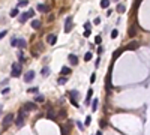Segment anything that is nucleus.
Here are the masks:
<instances>
[{"label":"nucleus","instance_id":"nucleus-1","mask_svg":"<svg viewBox=\"0 0 150 135\" xmlns=\"http://www.w3.org/2000/svg\"><path fill=\"white\" fill-rule=\"evenodd\" d=\"M12 122H15L14 114H6V116H5V119H3V122H2V128L3 129H8L11 125H12Z\"/></svg>","mask_w":150,"mask_h":135},{"label":"nucleus","instance_id":"nucleus-2","mask_svg":"<svg viewBox=\"0 0 150 135\" xmlns=\"http://www.w3.org/2000/svg\"><path fill=\"white\" fill-rule=\"evenodd\" d=\"M21 65L20 63H12V69H11V75H12L14 78H17V77H20L21 75Z\"/></svg>","mask_w":150,"mask_h":135},{"label":"nucleus","instance_id":"nucleus-3","mask_svg":"<svg viewBox=\"0 0 150 135\" xmlns=\"http://www.w3.org/2000/svg\"><path fill=\"white\" fill-rule=\"evenodd\" d=\"M24 117H26V111H24V110H20L18 117L15 119V125L18 126V128H21V126L24 125Z\"/></svg>","mask_w":150,"mask_h":135},{"label":"nucleus","instance_id":"nucleus-4","mask_svg":"<svg viewBox=\"0 0 150 135\" xmlns=\"http://www.w3.org/2000/svg\"><path fill=\"white\" fill-rule=\"evenodd\" d=\"M69 95V99H71V102L74 104V107H77V108H78V102H77V99H78V92H77V90H71V92L68 93Z\"/></svg>","mask_w":150,"mask_h":135},{"label":"nucleus","instance_id":"nucleus-5","mask_svg":"<svg viewBox=\"0 0 150 135\" xmlns=\"http://www.w3.org/2000/svg\"><path fill=\"white\" fill-rule=\"evenodd\" d=\"M33 15H35V11H29V12H24V14H21V15L18 17V21H20V22H26L29 18H32Z\"/></svg>","mask_w":150,"mask_h":135},{"label":"nucleus","instance_id":"nucleus-6","mask_svg":"<svg viewBox=\"0 0 150 135\" xmlns=\"http://www.w3.org/2000/svg\"><path fill=\"white\" fill-rule=\"evenodd\" d=\"M35 78V71H27L24 74V83H30Z\"/></svg>","mask_w":150,"mask_h":135},{"label":"nucleus","instance_id":"nucleus-7","mask_svg":"<svg viewBox=\"0 0 150 135\" xmlns=\"http://www.w3.org/2000/svg\"><path fill=\"white\" fill-rule=\"evenodd\" d=\"M72 30V17H68L66 18V24H65V32L69 33Z\"/></svg>","mask_w":150,"mask_h":135},{"label":"nucleus","instance_id":"nucleus-8","mask_svg":"<svg viewBox=\"0 0 150 135\" xmlns=\"http://www.w3.org/2000/svg\"><path fill=\"white\" fill-rule=\"evenodd\" d=\"M26 112L27 111H33V110H36V102H27L26 105H24V108H23Z\"/></svg>","mask_w":150,"mask_h":135},{"label":"nucleus","instance_id":"nucleus-9","mask_svg":"<svg viewBox=\"0 0 150 135\" xmlns=\"http://www.w3.org/2000/svg\"><path fill=\"white\" fill-rule=\"evenodd\" d=\"M47 42L50 45H54L56 42H57V36H56V35H48L47 36Z\"/></svg>","mask_w":150,"mask_h":135},{"label":"nucleus","instance_id":"nucleus-10","mask_svg":"<svg viewBox=\"0 0 150 135\" xmlns=\"http://www.w3.org/2000/svg\"><path fill=\"white\" fill-rule=\"evenodd\" d=\"M69 62H71V65L72 66H75V65H78V57L77 56H74V54H69Z\"/></svg>","mask_w":150,"mask_h":135},{"label":"nucleus","instance_id":"nucleus-11","mask_svg":"<svg viewBox=\"0 0 150 135\" xmlns=\"http://www.w3.org/2000/svg\"><path fill=\"white\" fill-rule=\"evenodd\" d=\"M138 48V42L137 41H132V42H129L126 45V50H137Z\"/></svg>","mask_w":150,"mask_h":135},{"label":"nucleus","instance_id":"nucleus-12","mask_svg":"<svg viewBox=\"0 0 150 135\" xmlns=\"http://www.w3.org/2000/svg\"><path fill=\"white\" fill-rule=\"evenodd\" d=\"M69 123H68V125H63L62 126V135H69Z\"/></svg>","mask_w":150,"mask_h":135},{"label":"nucleus","instance_id":"nucleus-13","mask_svg":"<svg viewBox=\"0 0 150 135\" xmlns=\"http://www.w3.org/2000/svg\"><path fill=\"white\" fill-rule=\"evenodd\" d=\"M32 27H33V29H36V30L41 29V21L39 20H33L32 21Z\"/></svg>","mask_w":150,"mask_h":135},{"label":"nucleus","instance_id":"nucleus-14","mask_svg":"<svg viewBox=\"0 0 150 135\" xmlns=\"http://www.w3.org/2000/svg\"><path fill=\"white\" fill-rule=\"evenodd\" d=\"M60 72H62V75H69L72 71H71V68H68V66H63V68H62V71H60Z\"/></svg>","mask_w":150,"mask_h":135},{"label":"nucleus","instance_id":"nucleus-15","mask_svg":"<svg viewBox=\"0 0 150 135\" xmlns=\"http://www.w3.org/2000/svg\"><path fill=\"white\" fill-rule=\"evenodd\" d=\"M38 9H39L41 11V12H48V6H47V5H38Z\"/></svg>","mask_w":150,"mask_h":135},{"label":"nucleus","instance_id":"nucleus-16","mask_svg":"<svg viewBox=\"0 0 150 135\" xmlns=\"http://www.w3.org/2000/svg\"><path fill=\"white\" fill-rule=\"evenodd\" d=\"M98 104H99L98 99H93V101H92V111H96V110H98Z\"/></svg>","mask_w":150,"mask_h":135},{"label":"nucleus","instance_id":"nucleus-17","mask_svg":"<svg viewBox=\"0 0 150 135\" xmlns=\"http://www.w3.org/2000/svg\"><path fill=\"white\" fill-rule=\"evenodd\" d=\"M47 117H48V119H51V120H54V119H56V112H54L53 110H48V112H47Z\"/></svg>","mask_w":150,"mask_h":135},{"label":"nucleus","instance_id":"nucleus-18","mask_svg":"<svg viewBox=\"0 0 150 135\" xmlns=\"http://www.w3.org/2000/svg\"><path fill=\"white\" fill-rule=\"evenodd\" d=\"M92 95H93V90H92V89H89V92H87V98H86V104H89V102H90Z\"/></svg>","mask_w":150,"mask_h":135},{"label":"nucleus","instance_id":"nucleus-19","mask_svg":"<svg viewBox=\"0 0 150 135\" xmlns=\"http://www.w3.org/2000/svg\"><path fill=\"white\" fill-rule=\"evenodd\" d=\"M135 35H137V27L134 26V27H131V29H129V36H131V38H134Z\"/></svg>","mask_w":150,"mask_h":135},{"label":"nucleus","instance_id":"nucleus-20","mask_svg":"<svg viewBox=\"0 0 150 135\" xmlns=\"http://www.w3.org/2000/svg\"><path fill=\"white\" fill-rule=\"evenodd\" d=\"M108 6H110V2H108V0H101V8L107 9Z\"/></svg>","mask_w":150,"mask_h":135},{"label":"nucleus","instance_id":"nucleus-21","mask_svg":"<svg viewBox=\"0 0 150 135\" xmlns=\"http://www.w3.org/2000/svg\"><path fill=\"white\" fill-rule=\"evenodd\" d=\"M18 48H24L26 47V41L24 39H18V45H17Z\"/></svg>","mask_w":150,"mask_h":135},{"label":"nucleus","instance_id":"nucleus-22","mask_svg":"<svg viewBox=\"0 0 150 135\" xmlns=\"http://www.w3.org/2000/svg\"><path fill=\"white\" fill-rule=\"evenodd\" d=\"M42 75H44V77L50 75V68H48V66H45V68H44V69H42Z\"/></svg>","mask_w":150,"mask_h":135},{"label":"nucleus","instance_id":"nucleus-23","mask_svg":"<svg viewBox=\"0 0 150 135\" xmlns=\"http://www.w3.org/2000/svg\"><path fill=\"white\" fill-rule=\"evenodd\" d=\"M18 57H20V65H21V63H23V62H26V57H24V54H23V53H21V51L18 53Z\"/></svg>","mask_w":150,"mask_h":135},{"label":"nucleus","instance_id":"nucleus-24","mask_svg":"<svg viewBox=\"0 0 150 135\" xmlns=\"http://www.w3.org/2000/svg\"><path fill=\"white\" fill-rule=\"evenodd\" d=\"M66 81H68V78H66V77H60L57 83H59V84H66Z\"/></svg>","mask_w":150,"mask_h":135},{"label":"nucleus","instance_id":"nucleus-25","mask_svg":"<svg viewBox=\"0 0 150 135\" xmlns=\"http://www.w3.org/2000/svg\"><path fill=\"white\" fill-rule=\"evenodd\" d=\"M117 12H120V14L125 12V5H119L117 6Z\"/></svg>","mask_w":150,"mask_h":135},{"label":"nucleus","instance_id":"nucleus-26","mask_svg":"<svg viewBox=\"0 0 150 135\" xmlns=\"http://www.w3.org/2000/svg\"><path fill=\"white\" fill-rule=\"evenodd\" d=\"M9 15L12 17V18H14V17H17V15H18V9H12V11L9 12Z\"/></svg>","mask_w":150,"mask_h":135},{"label":"nucleus","instance_id":"nucleus-27","mask_svg":"<svg viewBox=\"0 0 150 135\" xmlns=\"http://www.w3.org/2000/svg\"><path fill=\"white\" fill-rule=\"evenodd\" d=\"M122 53H123V50H117V51H116V53L113 54V57H114V59H117V57H119V56H120Z\"/></svg>","mask_w":150,"mask_h":135},{"label":"nucleus","instance_id":"nucleus-28","mask_svg":"<svg viewBox=\"0 0 150 135\" xmlns=\"http://www.w3.org/2000/svg\"><path fill=\"white\" fill-rule=\"evenodd\" d=\"M117 36H119V32H117V30H116V29H114L113 32H111V38H113V39H116V38H117Z\"/></svg>","mask_w":150,"mask_h":135},{"label":"nucleus","instance_id":"nucleus-29","mask_svg":"<svg viewBox=\"0 0 150 135\" xmlns=\"http://www.w3.org/2000/svg\"><path fill=\"white\" fill-rule=\"evenodd\" d=\"M11 45H12V47H17V45H18V39H17V38H12V41H11Z\"/></svg>","mask_w":150,"mask_h":135},{"label":"nucleus","instance_id":"nucleus-30","mask_svg":"<svg viewBox=\"0 0 150 135\" xmlns=\"http://www.w3.org/2000/svg\"><path fill=\"white\" fill-rule=\"evenodd\" d=\"M90 59H92V53L89 51V53H86V56H84V60H86V62H89Z\"/></svg>","mask_w":150,"mask_h":135},{"label":"nucleus","instance_id":"nucleus-31","mask_svg":"<svg viewBox=\"0 0 150 135\" xmlns=\"http://www.w3.org/2000/svg\"><path fill=\"white\" fill-rule=\"evenodd\" d=\"M18 5H20V6H27V5H29V0H21Z\"/></svg>","mask_w":150,"mask_h":135},{"label":"nucleus","instance_id":"nucleus-32","mask_svg":"<svg viewBox=\"0 0 150 135\" xmlns=\"http://www.w3.org/2000/svg\"><path fill=\"white\" fill-rule=\"evenodd\" d=\"M36 102H44V101H45V98H44V96H36Z\"/></svg>","mask_w":150,"mask_h":135},{"label":"nucleus","instance_id":"nucleus-33","mask_svg":"<svg viewBox=\"0 0 150 135\" xmlns=\"http://www.w3.org/2000/svg\"><path fill=\"white\" fill-rule=\"evenodd\" d=\"M90 122H92V117H90V116H87V117H86V126L90 125Z\"/></svg>","mask_w":150,"mask_h":135},{"label":"nucleus","instance_id":"nucleus-34","mask_svg":"<svg viewBox=\"0 0 150 135\" xmlns=\"http://www.w3.org/2000/svg\"><path fill=\"white\" fill-rule=\"evenodd\" d=\"M29 93H38V87H32V89H29Z\"/></svg>","mask_w":150,"mask_h":135},{"label":"nucleus","instance_id":"nucleus-35","mask_svg":"<svg viewBox=\"0 0 150 135\" xmlns=\"http://www.w3.org/2000/svg\"><path fill=\"white\" fill-rule=\"evenodd\" d=\"M6 35H8V32H6V30H3V32H0V39H3V38H5V36H6Z\"/></svg>","mask_w":150,"mask_h":135},{"label":"nucleus","instance_id":"nucleus-36","mask_svg":"<svg viewBox=\"0 0 150 135\" xmlns=\"http://www.w3.org/2000/svg\"><path fill=\"white\" fill-rule=\"evenodd\" d=\"M95 80H96V74H92V77H90V83H95Z\"/></svg>","mask_w":150,"mask_h":135},{"label":"nucleus","instance_id":"nucleus-37","mask_svg":"<svg viewBox=\"0 0 150 135\" xmlns=\"http://www.w3.org/2000/svg\"><path fill=\"white\" fill-rule=\"evenodd\" d=\"M141 2H143V0H135V9L140 6V3H141Z\"/></svg>","mask_w":150,"mask_h":135},{"label":"nucleus","instance_id":"nucleus-38","mask_svg":"<svg viewBox=\"0 0 150 135\" xmlns=\"http://www.w3.org/2000/svg\"><path fill=\"white\" fill-rule=\"evenodd\" d=\"M101 41H102V39H101V36H96V39H95V42H96V44H101Z\"/></svg>","mask_w":150,"mask_h":135},{"label":"nucleus","instance_id":"nucleus-39","mask_svg":"<svg viewBox=\"0 0 150 135\" xmlns=\"http://www.w3.org/2000/svg\"><path fill=\"white\" fill-rule=\"evenodd\" d=\"M77 125H78V128H80V129H84V125H83L81 122H77Z\"/></svg>","mask_w":150,"mask_h":135},{"label":"nucleus","instance_id":"nucleus-40","mask_svg":"<svg viewBox=\"0 0 150 135\" xmlns=\"http://www.w3.org/2000/svg\"><path fill=\"white\" fill-rule=\"evenodd\" d=\"M89 36H90V30H86L84 32V38H89Z\"/></svg>","mask_w":150,"mask_h":135},{"label":"nucleus","instance_id":"nucleus-41","mask_svg":"<svg viewBox=\"0 0 150 135\" xmlns=\"http://www.w3.org/2000/svg\"><path fill=\"white\" fill-rule=\"evenodd\" d=\"M84 29L86 30H90V24H89V22H86V24H84Z\"/></svg>","mask_w":150,"mask_h":135},{"label":"nucleus","instance_id":"nucleus-42","mask_svg":"<svg viewBox=\"0 0 150 135\" xmlns=\"http://www.w3.org/2000/svg\"><path fill=\"white\" fill-rule=\"evenodd\" d=\"M99 22H101V18H99V17H96V20H95V24H99Z\"/></svg>","mask_w":150,"mask_h":135},{"label":"nucleus","instance_id":"nucleus-43","mask_svg":"<svg viewBox=\"0 0 150 135\" xmlns=\"http://www.w3.org/2000/svg\"><path fill=\"white\" fill-rule=\"evenodd\" d=\"M111 14H113V11H111V9H110V8H108V11H107V17H110V15H111Z\"/></svg>","mask_w":150,"mask_h":135},{"label":"nucleus","instance_id":"nucleus-44","mask_svg":"<svg viewBox=\"0 0 150 135\" xmlns=\"http://www.w3.org/2000/svg\"><path fill=\"white\" fill-rule=\"evenodd\" d=\"M8 92H9V89H3V90H2V93H3V95H6Z\"/></svg>","mask_w":150,"mask_h":135},{"label":"nucleus","instance_id":"nucleus-45","mask_svg":"<svg viewBox=\"0 0 150 135\" xmlns=\"http://www.w3.org/2000/svg\"><path fill=\"white\" fill-rule=\"evenodd\" d=\"M96 135H102V132H98V134H96Z\"/></svg>","mask_w":150,"mask_h":135},{"label":"nucleus","instance_id":"nucleus-46","mask_svg":"<svg viewBox=\"0 0 150 135\" xmlns=\"http://www.w3.org/2000/svg\"><path fill=\"white\" fill-rule=\"evenodd\" d=\"M113 2H119V0H113Z\"/></svg>","mask_w":150,"mask_h":135}]
</instances>
